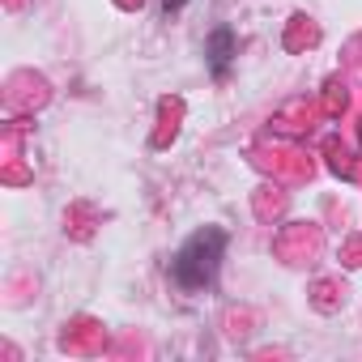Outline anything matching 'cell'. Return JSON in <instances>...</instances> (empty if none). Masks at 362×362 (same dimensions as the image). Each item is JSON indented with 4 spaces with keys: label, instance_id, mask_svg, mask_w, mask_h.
<instances>
[{
    "label": "cell",
    "instance_id": "2",
    "mask_svg": "<svg viewBox=\"0 0 362 362\" xmlns=\"http://www.w3.org/2000/svg\"><path fill=\"white\" fill-rule=\"evenodd\" d=\"M235 56H239V39H235V30H230V26H218V30L209 35V43H205V64H209L214 81H222V77L230 73Z\"/></svg>",
    "mask_w": 362,
    "mask_h": 362
},
{
    "label": "cell",
    "instance_id": "1",
    "mask_svg": "<svg viewBox=\"0 0 362 362\" xmlns=\"http://www.w3.org/2000/svg\"><path fill=\"white\" fill-rule=\"evenodd\" d=\"M226 243H230V235L222 230V226H201V230H192L184 243H179V252L170 256V281L184 290V294H201V290H209L214 281H218V269H222V260H226Z\"/></svg>",
    "mask_w": 362,
    "mask_h": 362
},
{
    "label": "cell",
    "instance_id": "3",
    "mask_svg": "<svg viewBox=\"0 0 362 362\" xmlns=\"http://www.w3.org/2000/svg\"><path fill=\"white\" fill-rule=\"evenodd\" d=\"M184 5H188V0H162V13H166V18H175Z\"/></svg>",
    "mask_w": 362,
    "mask_h": 362
}]
</instances>
